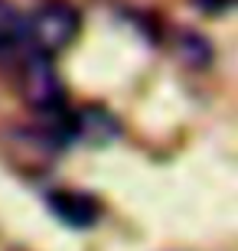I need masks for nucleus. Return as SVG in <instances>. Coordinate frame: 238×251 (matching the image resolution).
Listing matches in <instances>:
<instances>
[{
	"label": "nucleus",
	"mask_w": 238,
	"mask_h": 251,
	"mask_svg": "<svg viewBox=\"0 0 238 251\" xmlns=\"http://www.w3.org/2000/svg\"><path fill=\"white\" fill-rule=\"evenodd\" d=\"M13 72H17L20 92L29 101V108H36L39 114H49V118L65 111V92H62L59 75H55L53 56H46V52H39L33 46L26 56L20 59V65Z\"/></svg>",
	"instance_id": "1"
},
{
	"label": "nucleus",
	"mask_w": 238,
	"mask_h": 251,
	"mask_svg": "<svg viewBox=\"0 0 238 251\" xmlns=\"http://www.w3.org/2000/svg\"><path fill=\"white\" fill-rule=\"evenodd\" d=\"M23 20H26L29 43L46 56H55L59 49H65L82 29V13L65 0H49V3L36 7Z\"/></svg>",
	"instance_id": "2"
},
{
	"label": "nucleus",
	"mask_w": 238,
	"mask_h": 251,
	"mask_svg": "<svg viewBox=\"0 0 238 251\" xmlns=\"http://www.w3.org/2000/svg\"><path fill=\"white\" fill-rule=\"evenodd\" d=\"M49 212H53L59 222H65L69 228H92L101 219V205L85 193L55 189V193H49Z\"/></svg>",
	"instance_id": "3"
},
{
	"label": "nucleus",
	"mask_w": 238,
	"mask_h": 251,
	"mask_svg": "<svg viewBox=\"0 0 238 251\" xmlns=\"http://www.w3.org/2000/svg\"><path fill=\"white\" fill-rule=\"evenodd\" d=\"M65 127L69 137L88 140V144H108L118 137V121L101 108H85L79 114H65Z\"/></svg>",
	"instance_id": "4"
},
{
	"label": "nucleus",
	"mask_w": 238,
	"mask_h": 251,
	"mask_svg": "<svg viewBox=\"0 0 238 251\" xmlns=\"http://www.w3.org/2000/svg\"><path fill=\"white\" fill-rule=\"evenodd\" d=\"M180 52H183V59L189 65H206L212 59V46L199 33H183V36H180Z\"/></svg>",
	"instance_id": "5"
},
{
	"label": "nucleus",
	"mask_w": 238,
	"mask_h": 251,
	"mask_svg": "<svg viewBox=\"0 0 238 251\" xmlns=\"http://www.w3.org/2000/svg\"><path fill=\"white\" fill-rule=\"evenodd\" d=\"M196 7L206 10V13H222V10L232 7V0H196Z\"/></svg>",
	"instance_id": "6"
}]
</instances>
